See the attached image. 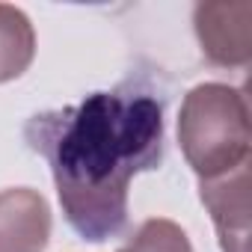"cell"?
<instances>
[{
  "mask_svg": "<svg viewBox=\"0 0 252 252\" xmlns=\"http://www.w3.org/2000/svg\"><path fill=\"white\" fill-rule=\"evenodd\" d=\"M57 181L68 225L89 243L128 228V184L163 160V98L128 80L80 104L36 113L24 128Z\"/></svg>",
  "mask_w": 252,
  "mask_h": 252,
  "instance_id": "cell-1",
  "label": "cell"
},
{
  "mask_svg": "<svg viewBox=\"0 0 252 252\" xmlns=\"http://www.w3.org/2000/svg\"><path fill=\"white\" fill-rule=\"evenodd\" d=\"M178 143L202 181L228 175L249 163L252 131L243 89L228 83L193 86L178 113Z\"/></svg>",
  "mask_w": 252,
  "mask_h": 252,
  "instance_id": "cell-2",
  "label": "cell"
},
{
  "mask_svg": "<svg viewBox=\"0 0 252 252\" xmlns=\"http://www.w3.org/2000/svg\"><path fill=\"white\" fill-rule=\"evenodd\" d=\"M202 54L214 65H246L252 57V3H199L193 9Z\"/></svg>",
  "mask_w": 252,
  "mask_h": 252,
  "instance_id": "cell-3",
  "label": "cell"
},
{
  "mask_svg": "<svg viewBox=\"0 0 252 252\" xmlns=\"http://www.w3.org/2000/svg\"><path fill=\"white\" fill-rule=\"evenodd\" d=\"M249 163L199 184V196L211 211L222 252H249Z\"/></svg>",
  "mask_w": 252,
  "mask_h": 252,
  "instance_id": "cell-4",
  "label": "cell"
},
{
  "mask_svg": "<svg viewBox=\"0 0 252 252\" xmlns=\"http://www.w3.org/2000/svg\"><path fill=\"white\" fill-rule=\"evenodd\" d=\"M51 240L48 199L30 187L0 193V252H45Z\"/></svg>",
  "mask_w": 252,
  "mask_h": 252,
  "instance_id": "cell-5",
  "label": "cell"
},
{
  "mask_svg": "<svg viewBox=\"0 0 252 252\" xmlns=\"http://www.w3.org/2000/svg\"><path fill=\"white\" fill-rule=\"evenodd\" d=\"M36 54V33L18 6L0 3V83L21 77Z\"/></svg>",
  "mask_w": 252,
  "mask_h": 252,
  "instance_id": "cell-6",
  "label": "cell"
},
{
  "mask_svg": "<svg viewBox=\"0 0 252 252\" xmlns=\"http://www.w3.org/2000/svg\"><path fill=\"white\" fill-rule=\"evenodd\" d=\"M119 252H193L190 237L172 220H146Z\"/></svg>",
  "mask_w": 252,
  "mask_h": 252,
  "instance_id": "cell-7",
  "label": "cell"
}]
</instances>
